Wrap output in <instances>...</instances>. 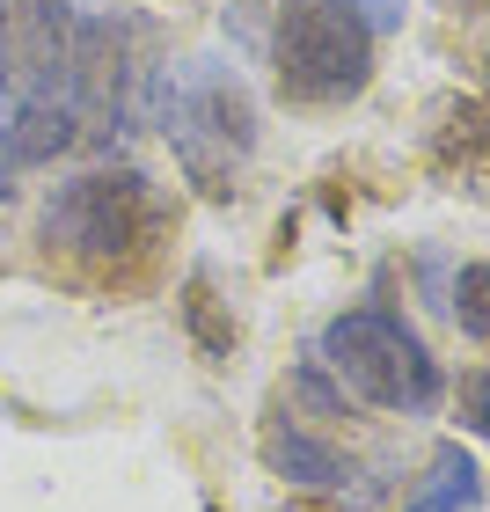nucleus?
I'll use <instances>...</instances> for the list:
<instances>
[{
    "label": "nucleus",
    "mask_w": 490,
    "mask_h": 512,
    "mask_svg": "<svg viewBox=\"0 0 490 512\" xmlns=\"http://www.w3.org/2000/svg\"><path fill=\"white\" fill-rule=\"evenodd\" d=\"M154 44H161V30L139 8H103L81 22L74 66H66V103L81 118V139H118L147 118V88L161 74Z\"/></svg>",
    "instance_id": "5"
},
{
    "label": "nucleus",
    "mask_w": 490,
    "mask_h": 512,
    "mask_svg": "<svg viewBox=\"0 0 490 512\" xmlns=\"http://www.w3.org/2000/svg\"><path fill=\"white\" fill-rule=\"evenodd\" d=\"M169 198L154 191V176L139 169H81L66 176L37 213V242L52 264H66L88 286H139L161 264L169 242Z\"/></svg>",
    "instance_id": "1"
},
{
    "label": "nucleus",
    "mask_w": 490,
    "mask_h": 512,
    "mask_svg": "<svg viewBox=\"0 0 490 512\" xmlns=\"http://www.w3.org/2000/svg\"><path fill=\"white\" fill-rule=\"evenodd\" d=\"M271 81L300 110H337L373 81V30L344 0H278Z\"/></svg>",
    "instance_id": "4"
},
{
    "label": "nucleus",
    "mask_w": 490,
    "mask_h": 512,
    "mask_svg": "<svg viewBox=\"0 0 490 512\" xmlns=\"http://www.w3.org/2000/svg\"><path fill=\"white\" fill-rule=\"evenodd\" d=\"M81 15L66 0H0V59L22 96H66V66H74Z\"/></svg>",
    "instance_id": "6"
},
{
    "label": "nucleus",
    "mask_w": 490,
    "mask_h": 512,
    "mask_svg": "<svg viewBox=\"0 0 490 512\" xmlns=\"http://www.w3.org/2000/svg\"><path fill=\"white\" fill-rule=\"evenodd\" d=\"M0 205H8V169H0Z\"/></svg>",
    "instance_id": "13"
},
{
    "label": "nucleus",
    "mask_w": 490,
    "mask_h": 512,
    "mask_svg": "<svg viewBox=\"0 0 490 512\" xmlns=\"http://www.w3.org/2000/svg\"><path fill=\"white\" fill-rule=\"evenodd\" d=\"M147 118L205 198H227L242 183L256 154V103L227 59H176V66L161 59V74L147 88Z\"/></svg>",
    "instance_id": "2"
},
{
    "label": "nucleus",
    "mask_w": 490,
    "mask_h": 512,
    "mask_svg": "<svg viewBox=\"0 0 490 512\" xmlns=\"http://www.w3.org/2000/svg\"><path fill=\"white\" fill-rule=\"evenodd\" d=\"M264 461L286 483H308V491H352V476H359V461L344 454V447H330V439H315L308 425H293V417H271L264 425Z\"/></svg>",
    "instance_id": "8"
},
{
    "label": "nucleus",
    "mask_w": 490,
    "mask_h": 512,
    "mask_svg": "<svg viewBox=\"0 0 490 512\" xmlns=\"http://www.w3.org/2000/svg\"><path fill=\"white\" fill-rule=\"evenodd\" d=\"M322 366L373 410L395 417H432L447 403V374H439L432 344L410 330L395 308H344L322 330Z\"/></svg>",
    "instance_id": "3"
},
{
    "label": "nucleus",
    "mask_w": 490,
    "mask_h": 512,
    "mask_svg": "<svg viewBox=\"0 0 490 512\" xmlns=\"http://www.w3.org/2000/svg\"><path fill=\"white\" fill-rule=\"evenodd\" d=\"M476 498H483V476H476V461L454 447H439L432 454V469H425V491H417L403 512H476Z\"/></svg>",
    "instance_id": "9"
},
{
    "label": "nucleus",
    "mask_w": 490,
    "mask_h": 512,
    "mask_svg": "<svg viewBox=\"0 0 490 512\" xmlns=\"http://www.w3.org/2000/svg\"><path fill=\"white\" fill-rule=\"evenodd\" d=\"M483 81H490V66H483Z\"/></svg>",
    "instance_id": "15"
},
{
    "label": "nucleus",
    "mask_w": 490,
    "mask_h": 512,
    "mask_svg": "<svg viewBox=\"0 0 490 512\" xmlns=\"http://www.w3.org/2000/svg\"><path fill=\"white\" fill-rule=\"evenodd\" d=\"M469 425H476V432L490 439V366H483V374L469 381Z\"/></svg>",
    "instance_id": "12"
},
{
    "label": "nucleus",
    "mask_w": 490,
    "mask_h": 512,
    "mask_svg": "<svg viewBox=\"0 0 490 512\" xmlns=\"http://www.w3.org/2000/svg\"><path fill=\"white\" fill-rule=\"evenodd\" d=\"M454 322L490 344V264H461V278H454Z\"/></svg>",
    "instance_id": "10"
},
{
    "label": "nucleus",
    "mask_w": 490,
    "mask_h": 512,
    "mask_svg": "<svg viewBox=\"0 0 490 512\" xmlns=\"http://www.w3.org/2000/svg\"><path fill=\"white\" fill-rule=\"evenodd\" d=\"M483 8H490V0H483Z\"/></svg>",
    "instance_id": "16"
},
{
    "label": "nucleus",
    "mask_w": 490,
    "mask_h": 512,
    "mask_svg": "<svg viewBox=\"0 0 490 512\" xmlns=\"http://www.w3.org/2000/svg\"><path fill=\"white\" fill-rule=\"evenodd\" d=\"M344 8H352V15L366 22L373 37H381V30H403V15H410L403 0H344Z\"/></svg>",
    "instance_id": "11"
},
{
    "label": "nucleus",
    "mask_w": 490,
    "mask_h": 512,
    "mask_svg": "<svg viewBox=\"0 0 490 512\" xmlns=\"http://www.w3.org/2000/svg\"><path fill=\"white\" fill-rule=\"evenodd\" d=\"M74 147H81V118L66 96H15V110L0 118V161L8 169H44Z\"/></svg>",
    "instance_id": "7"
},
{
    "label": "nucleus",
    "mask_w": 490,
    "mask_h": 512,
    "mask_svg": "<svg viewBox=\"0 0 490 512\" xmlns=\"http://www.w3.org/2000/svg\"><path fill=\"white\" fill-rule=\"evenodd\" d=\"M0 88H8V59H0Z\"/></svg>",
    "instance_id": "14"
}]
</instances>
